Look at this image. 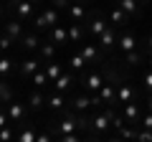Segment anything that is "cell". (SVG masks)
<instances>
[{"label": "cell", "mask_w": 152, "mask_h": 142, "mask_svg": "<svg viewBox=\"0 0 152 142\" xmlns=\"http://www.w3.org/2000/svg\"><path fill=\"white\" fill-rule=\"evenodd\" d=\"M56 23H58V10H56L53 5L46 8L43 13H38V15L33 18V26H36V31H51Z\"/></svg>", "instance_id": "cell-1"}, {"label": "cell", "mask_w": 152, "mask_h": 142, "mask_svg": "<svg viewBox=\"0 0 152 142\" xmlns=\"http://www.w3.org/2000/svg\"><path fill=\"white\" fill-rule=\"evenodd\" d=\"M104 81H107L104 71H91V74H81V86L86 89V91H91V94H96L99 89L104 86Z\"/></svg>", "instance_id": "cell-2"}, {"label": "cell", "mask_w": 152, "mask_h": 142, "mask_svg": "<svg viewBox=\"0 0 152 142\" xmlns=\"http://www.w3.org/2000/svg\"><path fill=\"white\" fill-rule=\"evenodd\" d=\"M114 114H117L114 109L99 112V114L91 119V130H94V135H107V130L112 127V119H114Z\"/></svg>", "instance_id": "cell-3"}, {"label": "cell", "mask_w": 152, "mask_h": 142, "mask_svg": "<svg viewBox=\"0 0 152 142\" xmlns=\"http://www.w3.org/2000/svg\"><path fill=\"white\" fill-rule=\"evenodd\" d=\"M8 8H13L20 20H31V18H36V15H33V8H36V5H33L31 0H13Z\"/></svg>", "instance_id": "cell-4"}, {"label": "cell", "mask_w": 152, "mask_h": 142, "mask_svg": "<svg viewBox=\"0 0 152 142\" xmlns=\"http://www.w3.org/2000/svg\"><path fill=\"white\" fill-rule=\"evenodd\" d=\"M26 112L28 107L20 102H8V117H10V124H20L23 119H26Z\"/></svg>", "instance_id": "cell-5"}, {"label": "cell", "mask_w": 152, "mask_h": 142, "mask_svg": "<svg viewBox=\"0 0 152 142\" xmlns=\"http://www.w3.org/2000/svg\"><path fill=\"white\" fill-rule=\"evenodd\" d=\"M56 132L58 135H71V132H79V122H76V114L66 112V117L56 124Z\"/></svg>", "instance_id": "cell-6"}, {"label": "cell", "mask_w": 152, "mask_h": 142, "mask_svg": "<svg viewBox=\"0 0 152 142\" xmlns=\"http://www.w3.org/2000/svg\"><path fill=\"white\" fill-rule=\"evenodd\" d=\"M51 43L56 46V48H58V46H66V43H71L69 41V28L66 26H58V23H56L53 28H51Z\"/></svg>", "instance_id": "cell-7"}, {"label": "cell", "mask_w": 152, "mask_h": 142, "mask_svg": "<svg viewBox=\"0 0 152 142\" xmlns=\"http://www.w3.org/2000/svg\"><path fill=\"white\" fill-rule=\"evenodd\" d=\"M107 28H109V26H107V20H104L102 15H94L91 20L86 23V33L91 36V38H99V36H102V33L107 31Z\"/></svg>", "instance_id": "cell-8"}, {"label": "cell", "mask_w": 152, "mask_h": 142, "mask_svg": "<svg viewBox=\"0 0 152 142\" xmlns=\"http://www.w3.org/2000/svg\"><path fill=\"white\" fill-rule=\"evenodd\" d=\"M122 117H124L127 124H134L137 127V122H140V104H137V102H127L124 109H122Z\"/></svg>", "instance_id": "cell-9"}, {"label": "cell", "mask_w": 152, "mask_h": 142, "mask_svg": "<svg viewBox=\"0 0 152 142\" xmlns=\"http://www.w3.org/2000/svg\"><path fill=\"white\" fill-rule=\"evenodd\" d=\"M5 33L10 36L13 41H20V36H23V20L18 15L15 18H8V20H5Z\"/></svg>", "instance_id": "cell-10"}, {"label": "cell", "mask_w": 152, "mask_h": 142, "mask_svg": "<svg viewBox=\"0 0 152 142\" xmlns=\"http://www.w3.org/2000/svg\"><path fill=\"white\" fill-rule=\"evenodd\" d=\"M117 84H109V81H104V86L99 89V99H102V104H117Z\"/></svg>", "instance_id": "cell-11"}, {"label": "cell", "mask_w": 152, "mask_h": 142, "mask_svg": "<svg viewBox=\"0 0 152 142\" xmlns=\"http://www.w3.org/2000/svg\"><path fill=\"white\" fill-rule=\"evenodd\" d=\"M79 53L84 56L86 64H99V61H102V53H99V48L94 43H84L81 48H79Z\"/></svg>", "instance_id": "cell-12"}, {"label": "cell", "mask_w": 152, "mask_h": 142, "mask_svg": "<svg viewBox=\"0 0 152 142\" xmlns=\"http://www.w3.org/2000/svg\"><path fill=\"white\" fill-rule=\"evenodd\" d=\"M127 102H134V91L127 81L117 84V104H127Z\"/></svg>", "instance_id": "cell-13"}, {"label": "cell", "mask_w": 152, "mask_h": 142, "mask_svg": "<svg viewBox=\"0 0 152 142\" xmlns=\"http://www.w3.org/2000/svg\"><path fill=\"white\" fill-rule=\"evenodd\" d=\"M69 18H71V23H84L86 20V8H84V3H71L69 5Z\"/></svg>", "instance_id": "cell-14"}, {"label": "cell", "mask_w": 152, "mask_h": 142, "mask_svg": "<svg viewBox=\"0 0 152 142\" xmlns=\"http://www.w3.org/2000/svg\"><path fill=\"white\" fill-rule=\"evenodd\" d=\"M41 66H43V64H41V61H38V59H26V61H23L20 66H18V71H20V76L31 79L33 74H36V71L41 69Z\"/></svg>", "instance_id": "cell-15"}, {"label": "cell", "mask_w": 152, "mask_h": 142, "mask_svg": "<svg viewBox=\"0 0 152 142\" xmlns=\"http://www.w3.org/2000/svg\"><path fill=\"white\" fill-rule=\"evenodd\" d=\"M117 41H119V38H117V33H114V28H107V31H104L102 36L96 38V43L102 46L104 51H109L112 46H117Z\"/></svg>", "instance_id": "cell-16"}, {"label": "cell", "mask_w": 152, "mask_h": 142, "mask_svg": "<svg viewBox=\"0 0 152 142\" xmlns=\"http://www.w3.org/2000/svg\"><path fill=\"white\" fill-rule=\"evenodd\" d=\"M46 104H48V109H53V112H64L66 97H64L61 91H53V94H48V97H46Z\"/></svg>", "instance_id": "cell-17"}, {"label": "cell", "mask_w": 152, "mask_h": 142, "mask_svg": "<svg viewBox=\"0 0 152 142\" xmlns=\"http://www.w3.org/2000/svg\"><path fill=\"white\" fill-rule=\"evenodd\" d=\"M74 79H76L74 74H61V76L53 81V91H61V94H66V91L71 89V84H74Z\"/></svg>", "instance_id": "cell-18"}, {"label": "cell", "mask_w": 152, "mask_h": 142, "mask_svg": "<svg viewBox=\"0 0 152 142\" xmlns=\"http://www.w3.org/2000/svg\"><path fill=\"white\" fill-rule=\"evenodd\" d=\"M20 43H23V48H26V51H38V48H41V41H38L36 33H23V36H20Z\"/></svg>", "instance_id": "cell-19"}, {"label": "cell", "mask_w": 152, "mask_h": 142, "mask_svg": "<svg viewBox=\"0 0 152 142\" xmlns=\"http://www.w3.org/2000/svg\"><path fill=\"white\" fill-rule=\"evenodd\" d=\"M117 46L122 48V53H127V51H134V48H137V38L132 36V33H124V36L117 41Z\"/></svg>", "instance_id": "cell-20"}, {"label": "cell", "mask_w": 152, "mask_h": 142, "mask_svg": "<svg viewBox=\"0 0 152 142\" xmlns=\"http://www.w3.org/2000/svg\"><path fill=\"white\" fill-rule=\"evenodd\" d=\"M117 5H119V8H122V10H124L129 18L140 13V0H117Z\"/></svg>", "instance_id": "cell-21"}, {"label": "cell", "mask_w": 152, "mask_h": 142, "mask_svg": "<svg viewBox=\"0 0 152 142\" xmlns=\"http://www.w3.org/2000/svg\"><path fill=\"white\" fill-rule=\"evenodd\" d=\"M43 104H46V97H43L41 91H33L31 97H28V109H31V112L43 109Z\"/></svg>", "instance_id": "cell-22"}, {"label": "cell", "mask_w": 152, "mask_h": 142, "mask_svg": "<svg viewBox=\"0 0 152 142\" xmlns=\"http://www.w3.org/2000/svg\"><path fill=\"white\" fill-rule=\"evenodd\" d=\"M8 102H13V89L5 79L0 76V104H8Z\"/></svg>", "instance_id": "cell-23"}, {"label": "cell", "mask_w": 152, "mask_h": 142, "mask_svg": "<svg viewBox=\"0 0 152 142\" xmlns=\"http://www.w3.org/2000/svg\"><path fill=\"white\" fill-rule=\"evenodd\" d=\"M84 36V23H71L69 26V41L71 43H79Z\"/></svg>", "instance_id": "cell-24"}, {"label": "cell", "mask_w": 152, "mask_h": 142, "mask_svg": "<svg viewBox=\"0 0 152 142\" xmlns=\"http://www.w3.org/2000/svg\"><path fill=\"white\" fill-rule=\"evenodd\" d=\"M71 107H74V112H86V109H91L94 104H91V97H76L71 102Z\"/></svg>", "instance_id": "cell-25"}, {"label": "cell", "mask_w": 152, "mask_h": 142, "mask_svg": "<svg viewBox=\"0 0 152 142\" xmlns=\"http://www.w3.org/2000/svg\"><path fill=\"white\" fill-rule=\"evenodd\" d=\"M31 84H33V86H46V84H51V81H48V74H46L43 66H41V69L31 76Z\"/></svg>", "instance_id": "cell-26"}, {"label": "cell", "mask_w": 152, "mask_h": 142, "mask_svg": "<svg viewBox=\"0 0 152 142\" xmlns=\"http://www.w3.org/2000/svg\"><path fill=\"white\" fill-rule=\"evenodd\" d=\"M46 74H48V81L53 84L56 79L64 74V71H61V64H56V61H48V64H46Z\"/></svg>", "instance_id": "cell-27"}, {"label": "cell", "mask_w": 152, "mask_h": 142, "mask_svg": "<svg viewBox=\"0 0 152 142\" xmlns=\"http://www.w3.org/2000/svg\"><path fill=\"white\" fill-rule=\"evenodd\" d=\"M127 18H129V15H127V13L122 10L119 5H117V8H114L112 13H109V20H112L114 26H122V23H127Z\"/></svg>", "instance_id": "cell-28"}, {"label": "cell", "mask_w": 152, "mask_h": 142, "mask_svg": "<svg viewBox=\"0 0 152 142\" xmlns=\"http://www.w3.org/2000/svg\"><path fill=\"white\" fill-rule=\"evenodd\" d=\"M38 53H41V59H46V61H53V56H56V46L51 43V41H46L41 48H38Z\"/></svg>", "instance_id": "cell-29"}, {"label": "cell", "mask_w": 152, "mask_h": 142, "mask_svg": "<svg viewBox=\"0 0 152 142\" xmlns=\"http://www.w3.org/2000/svg\"><path fill=\"white\" fill-rule=\"evenodd\" d=\"M13 66H15V64H13V61L8 59V56H0V76L5 79L8 74H10V71H13Z\"/></svg>", "instance_id": "cell-30"}, {"label": "cell", "mask_w": 152, "mask_h": 142, "mask_svg": "<svg viewBox=\"0 0 152 142\" xmlns=\"http://www.w3.org/2000/svg\"><path fill=\"white\" fill-rule=\"evenodd\" d=\"M140 61H142V53H140V51H127V53H124V64L127 66H137V64H140Z\"/></svg>", "instance_id": "cell-31"}, {"label": "cell", "mask_w": 152, "mask_h": 142, "mask_svg": "<svg viewBox=\"0 0 152 142\" xmlns=\"http://www.w3.org/2000/svg\"><path fill=\"white\" fill-rule=\"evenodd\" d=\"M69 64H71V69H74V71H84V69H86V61H84L81 53H74Z\"/></svg>", "instance_id": "cell-32"}, {"label": "cell", "mask_w": 152, "mask_h": 142, "mask_svg": "<svg viewBox=\"0 0 152 142\" xmlns=\"http://www.w3.org/2000/svg\"><path fill=\"white\" fill-rule=\"evenodd\" d=\"M15 140H18V142H36V140H38V135L31 130V127H26V130H23L20 135L15 137Z\"/></svg>", "instance_id": "cell-33"}, {"label": "cell", "mask_w": 152, "mask_h": 142, "mask_svg": "<svg viewBox=\"0 0 152 142\" xmlns=\"http://www.w3.org/2000/svg\"><path fill=\"white\" fill-rule=\"evenodd\" d=\"M8 140H15V135H13V130L10 127H0V142H8Z\"/></svg>", "instance_id": "cell-34"}, {"label": "cell", "mask_w": 152, "mask_h": 142, "mask_svg": "<svg viewBox=\"0 0 152 142\" xmlns=\"http://www.w3.org/2000/svg\"><path fill=\"white\" fill-rule=\"evenodd\" d=\"M51 3H53L56 10H69V5L74 3V0H51Z\"/></svg>", "instance_id": "cell-35"}, {"label": "cell", "mask_w": 152, "mask_h": 142, "mask_svg": "<svg viewBox=\"0 0 152 142\" xmlns=\"http://www.w3.org/2000/svg\"><path fill=\"white\" fill-rule=\"evenodd\" d=\"M137 140H142V142H152V130H147V127H145V130H140V132H137Z\"/></svg>", "instance_id": "cell-36"}, {"label": "cell", "mask_w": 152, "mask_h": 142, "mask_svg": "<svg viewBox=\"0 0 152 142\" xmlns=\"http://www.w3.org/2000/svg\"><path fill=\"white\" fill-rule=\"evenodd\" d=\"M10 46H13V38L8 36V33H5V36H0V51H8Z\"/></svg>", "instance_id": "cell-37"}, {"label": "cell", "mask_w": 152, "mask_h": 142, "mask_svg": "<svg viewBox=\"0 0 152 142\" xmlns=\"http://www.w3.org/2000/svg\"><path fill=\"white\" fill-rule=\"evenodd\" d=\"M124 124H127V122H124V117H122V114H114V119H112V127H114V130L119 132Z\"/></svg>", "instance_id": "cell-38"}, {"label": "cell", "mask_w": 152, "mask_h": 142, "mask_svg": "<svg viewBox=\"0 0 152 142\" xmlns=\"http://www.w3.org/2000/svg\"><path fill=\"white\" fill-rule=\"evenodd\" d=\"M119 135L129 140V137H137V130H134V124H132V127H122V130H119Z\"/></svg>", "instance_id": "cell-39"}, {"label": "cell", "mask_w": 152, "mask_h": 142, "mask_svg": "<svg viewBox=\"0 0 152 142\" xmlns=\"http://www.w3.org/2000/svg\"><path fill=\"white\" fill-rule=\"evenodd\" d=\"M142 127H147V130H152V112H147V114L142 117Z\"/></svg>", "instance_id": "cell-40"}, {"label": "cell", "mask_w": 152, "mask_h": 142, "mask_svg": "<svg viewBox=\"0 0 152 142\" xmlns=\"http://www.w3.org/2000/svg\"><path fill=\"white\" fill-rule=\"evenodd\" d=\"M145 89H150V91H152V71H147V74H145Z\"/></svg>", "instance_id": "cell-41"}, {"label": "cell", "mask_w": 152, "mask_h": 142, "mask_svg": "<svg viewBox=\"0 0 152 142\" xmlns=\"http://www.w3.org/2000/svg\"><path fill=\"white\" fill-rule=\"evenodd\" d=\"M147 48H150V53H152V33L147 36Z\"/></svg>", "instance_id": "cell-42"}, {"label": "cell", "mask_w": 152, "mask_h": 142, "mask_svg": "<svg viewBox=\"0 0 152 142\" xmlns=\"http://www.w3.org/2000/svg\"><path fill=\"white\" fill-rule=\"evenodd\" d=\"M147 112H152V97L147 99Z\"/></svg>", "instance_id": "cell-43"}, {"label": "cell", "mask_w": 152, "mask_h": 142, "mask_svg": "<svg viewBox=\"0 0 152 142\" xmlns=\"http://www.w3.org/2000/svg\"><path fill=\"white\" fill-rule=\"evenodd\" d=\"M31 3H33V5H38V3H43V0H31Z\"/></svg>", "instance_id": "cell-44"}, {"label": "cell", "mask_w": 152, "mask_h": 142, "mask_svg": "<svg viewBox=\"0 0 152 142\" xmlns=\"http://www.w3.org/2000/svg\"><path fill=\"white\" fill-rule=\"evenodd\" d=\"M3 3H5V5H10V3H13V0H3Z\"/></svg>", "instance_id": "cell-45"}, {"label": "cell", "mask_w": 152, "mask_h": 142, "mask_svg": "<svg viewBox=\"0 0 152 142\" xmlns=\"http://www.w3.org/2000/svg\"><path fill=\"white\" fill-rule=\"evenodd\" d=\"M150 66H152V56H150Z\"/></svg>", "instance_id": "cell-46"}, {"label": "cell", "mask_w": 152, "mask_h": 142, "mask_svg": "<svg viewBox=\"0 0 152 142\" xmlns=\"http://www.w3.org/2000/svg\"><path fill=\"white\" fill-rule=\"evenodd\" d=\"M76 3H84V0H76Z\"/></svg>", "instance_id": "cell-47"}, {"label": "cell", "mask_w": 152, "mask_h": 142, "mask_svg": "<svg viewBox=\"0 0 152 142\" xmlns=\"http://www.w3.org/2000/svg\"><path fill=\"white\" fill-rule=\"evenodd\" d=\"M147 3H150V0H147Z\"/></svg>", "instance_id": "cell-48"}]
</instances>
